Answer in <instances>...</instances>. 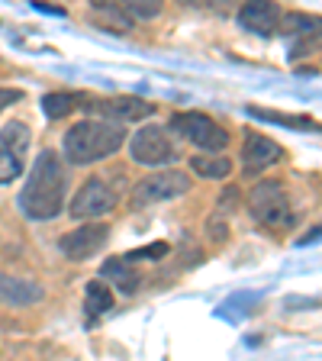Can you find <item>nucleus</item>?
Returning a JSON list of instances; mask_svg holds the SVG:
<instances>
[{"label":"nucleus","mask_w":322,"mask_h":361,"mask_svg":"<svg viewBox=\"0 0 322 361\" xmlns=\"http://www.w3.org/2000/svg\"><path fill=\"white\" fill-rule=\"evenodd\" d=\"M20 207L30 219H55L65 210V168L55 152H39L30 180L20 194Z\"/></svg>","instance_id":"nucleus-1"},{"label":"nucleus","mask_w":322,"mask_h":361,"mask_svg":"<svg viewBox=\"0 0 322 361\" xmlns=\"http://www.w3.org/2000/svg\"><path fill=\"white\" fill-rule=\"evenodd\" d=\"M123 126L110 120H84L68 129L65 135V158L71 165H90V161H104L123 145Z\"/></svg>","instance_id":"nucleus-2"},{"label":"nucleus","mask_w":322,"mask_h":361,"mask_svg":"<svg viewBox=\"0 0 322 361\" xmlns=\"http://www.w3.org/2000/svg\"><path fill=\"white\" fill-rule=\"evenodd\" d=\"M248 210L261 226H287L293 223L290 197L280 180H261L248 190Z\"/></svg>","instance_id":"nucleus-3"},{"label":"nucleus","mask_w":322,"mask_h":361,"mask_svg":"<svg viewBox=\"0 0 322 361\" xmlns=\"http://www.w3.org/2000/svg\"><path fill=\"white\" fill-rule=\"evenodd\" d=\"M187 190H190V178L184 171H158L139 180L129 200H132V210H142V207H151V203L174 200V197L187 194Z\"/></svg>","instance_id":"nucleus-4"},{"label":"nucleus","mask_w":322,"mask_h":361,"mask_svg":"<svg viewBox=\"0 0 322 361\" xmlns=\"http://www.w3.org/2000/svg\"><path fill=\"white\" fill-rule=\"evenodd\" d=\"M30 152V126L26 123H7L0 129V188L23 174Z\"/></svg>","instance_id":"nucleus-5"},{"label":"nucleus","mask_w":322,"mask_h":361,"mask_svg":"<svg viewBox=\"0 0 322 361\" xmlns=\"http://www.w3.org/2000/svg\"><path fill=\"white\" fill-rule=\"evenodd\" d=\"M129 152L139 165H171L174 158H178V149L174 142L168 139V133L161 126H142L139 133L132 135V142H129Z\"/></svg>","instance_id":"nucleus-6"},{"label":"nucleus","mask_w":322,"mask_h":361,"mask_svg":"<svg viewBox=\"0 0 322 361\" xmlns=\"http://www.w3.org/2000/svg\"><path fill=\"white\" fill-rule=\"evenodd\" d=\"M171 126L178 129L184 139H190L194 145H200V149H206V152H219L229 142L225 129L219 126V123H213L206 113H178L171 120Z\"/></svg>","instance_id":"nucleus-7"},{"label":"nucleus","mask_w":322,"mask_h":361,"mask_svg":"<svg viewBox=\"0 0 322 361\" xmlns=\"http://www.w3.org/2000/svg\"><path fill=\"white\" fill-rule=\"evenodd\" d=\"M113 203H116V194L110 190V184L100 178H90V180H84V188L75 194L68 213L75 219H97L113 210Z\"/></svg>","instance_id":"nucleus-8"},{"label":"nucleus","mask_w":322,"mask_h":361,"mask_svg":"<svg viewBox=\"0 0 322 361\" xmlns=\"http://www.w3.org/2000/svg\"><path fill=\"white\" fill-rule=\"evenodd\" d=\"M106 239H110V226L87 223V226H81V229H75V233H68L58 245H61V252H65V258H71V262H84V258L97 255L100 248L106 245Z\"/></svg>","instance_id":"nucleus-9"},{"label":"nucleus","mask_w":322,"mask_h":361,"mask_svg":"<svg viewBox=\"0 0 322 361\" xmlns=\"http://www.w3.org/2000/svg\"><path fill=\"white\" fill-rule=\"evenodd\" d=\"M284 158V149H280L274 139L261 133H248L245 142H242V171L245 174H261L264 168L278 165Z\"/></svg>","instance_id":"nucleus-10"},{"label":"nucleus","mask_w":322,"mask_h":361,"mask_svg":"<svg viewBox=\"0 0 322 361\" xmlns=\"http://www.w3.org/2000/svg\"><path fill=\"white\" fill-rule=\"evenodd\" d=\"M278 30L300 39L297 49H293V59H297V55H306L309 49H316V42L322 39V20L319 16H309V13H284Z\"/></svg>","instance_id":"nucleus-11"},{"label":"nucleus","mask_w":322,"mask_h":361,"mask_svg":"<svg viewBox=\"0 0 322 361\" xmlns=\"http://www.w3.org/2000/svg\"><path fill=\"white\" fill-rule=\"evenodd\" d=\"M280 7L278 4H268V0H258V4H245L239 10V23L245 30L258 32V36H271V32L280 26Z\"/></svg>","instance_id":"nucleus-12"},{"label":"nucleus","mask_w":322,"mask_h":361,"mask_svg":"<svg viewBox=\"0 0 322 361\" xmlns=\"http://www.w3.org/2000/svg\"><path fill=\"white\" fill-rule=\"evenodd\" d=\"M94 110L104 113V116H110V120L120 126V123H135V120L151 116L155 106H151L149 100H139V97H116V100H104V104H97Z\"/></svg>","instance_id":"nucleus-13"},{"label":"nucleus","mask_w":322,"mask_h":361,"mask_svg":"<svg viewBox=\"0 0 322 361\" xmlns=\"http://www.w3.org/2000/svg\"><path fill=\"white\" fill-rule=\"evenodd\" d=\"M0 300L13 303V307H26V303L42 300V287L32 281H20L10 274H0Z\"/></svg>","instance_id":"nucleus-14"},{"label":"nucleus","mask_w":322,"mask_h":361,"mask_svg":"<svg viewBox=\"0 0 322 361\" xmlns=\"http://www.w3.org/2000/svg\"><path fill=\"white\" fill-rule=\"evenodd\" d=\"M100 274H104L106 281H113L123 293H135V287H139V274H135V268L126 262V258H113V262H106L104 268H100Z\"/></svg>","instance_id":"nucleus-15"},{"label":"nucleus","mask_w":322,"mask_h":361,"mask_svg":"<svg viewBox=\"0 0 322 361\" xmlns=\"http://www.w3.org/2000/svg\"><path fill=\"white\" fill-rule=\"evenodd\" d=\"M248 113L255 120H264V123H278V126H290V129H306V133H322L319 123H313L309 116H284V113H271V110H261V106H248Z\"/></svg>","instance_id":"nucleus-16"},{"label":"nucleus","mask_w":322,"mask_h":361,"mask_svg":"<svg viewBox=\"0 0 322 361\" xmlns=\"http://www.w3.org/2000/svg\"><path fill=\"white\" fill-rule=\"evenodd\" d=\"M190 168H194V174H200V178H225V174L233 171V161L223 155H197L190 158Z\"/></svg>","instance_id":"nucleus-17"},{"label":"nucleus","mask_w":322,"mask_h":361,"mask_svg":"<svg viewBox=\"0 0 322 361\" xmlns=\"http://www.w3.org/2000/svg\"><path fill=\"white\" fill-rule=\"evenodd\" d=\"M113 307V293L106 284H100V281H90L87 284V297H84V313L94 319V316L106 313V310Z\"/></svg>","instance_id":"nucleus-18"},{"label":"nucleus","mask_w":322,"mask_h":361,"mask_svg":"<svg viewBox=\"0 0 322 361\" xmlns=\"http://www.w3.org/2000/svg\"><path fill=\"white\" fill-rule=\"evenodd\" d=\"M42 110L49 120H61V116H68V113L75 110V97L71 94H45Z\"/></svg>","instance_id":"nucleus-19"},{"label":"nucleus","mask_w":322,"mask_h":361,"mask_svg":"<svg viewBox=\"0 0 322 361\" xmlns=\"http://www.w3.org/2000/svg\"><path fill=\"white\" fill-rule=\"evenodd\" d=\"M123 10H126L129 20H149V16H158L161 13V4H155V0H149V4H123Z\"/></svg>","instance_id":"nucleus-20"},{"label":"nucleus","mask_w":322,"mask_h":361,"mask_svg":"<svg viewBox=\"0 0 322 361\" xmlns=\"http://www.w3.org/2000/svg\"><path fill=\"white\" fill-rule=\"evenodd\" d=\"M168 255V242H155V245H145V248H135V252H129L126 262H142V258H165Z\"/></svg>","instance_id":"nucleus-21"},{"label":"nucleus","mask_w":322,"mask_h":361,"mask_svg":"<svg viewBox=\"0 0 322 361\" xmlns=\"http://www.w3.org/2000/svg\"><path fill=\"white\" fill-rule=\"evenodd\" d=\"M23 100V90H13V87H0V110H7V106L20 104Z\"/></svg>","instance_id":"nucleus-22"},{"label":"nucleus","mask_w":322,"mask_h":361,"mask_svg":"<svg viewBox=\"0 0 322 361\" xmlns=\"http://www.w3.org/2000/svg\"><path fill=\"white\" fill-rule=\"evenodd\" d=\"M210 239L213 242H225V239H229V229H225V223L219 216L210 219Z\"/></svg>","instance_id":"nucleus-23"},{"label":"nucleus","mask_w":322,"mask_h":361,"mask_svg":"<svg viewBox=\"0 0 322 361\" xmlns=\"http://www.w3.org/2000/svg\"><path fill=\"white\" fill-rule=\"evenodd\" d=\"M322 239V226H316V229H309L303 239H297V245H313V242H319Z\"/></svg>","instance_id":"nucleus-24"}]
</instances>
